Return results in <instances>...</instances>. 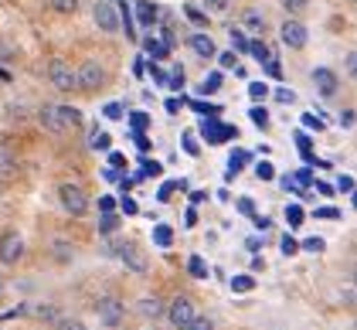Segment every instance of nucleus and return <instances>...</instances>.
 <instances>
[{
  "mask_svg": "<svg viewBox=\"0 0 357 330\" xmlns=\"http://www.w3.org/2000/svg\"><path fill=\"white\" fill-rule=\"evenodd\" d=\"M153 242H157V246H170V242H174V232H170L167 225H157V228H153Z\"/></svg>",
  "mask_w": 357,
  "mask_h": 330,
  "instance_id": "obj_22",
  "label": "nucleus"
},
{
  "mask_svg": "<svg viewBox=\"0 0 357 330\" xmlns=\"http://www.w3.org/2000/svg\"><path fill=\"white\" fill-rule=\"evenodd\" d=\"M123 303L116 300V297H102V300L96 303V317L106 324V327H119V320H123Z\"/></svg>",
  "mask_w": 357,
  "mask_h": 330,
  "instance_id": "obj_6",
  "label": "nucleus"
},
{
  "mask_svg": "<svg viewBox=\"0 0 357 330\" xmlns=\"http://www.w3.org/2000/svg\"><path fill=\"white\" fill-rule=\"evenodd\" d=\"M0 293H3V279H0Z\"/></svg>",
  "mask_w": 357,
  "mask_h": 330,
  "instance_id": "obj_61",
  "label": "nucleus"
},
{
  "mask_svg": "<svg viewBox=\"0 0 357 330\" xmlns=\"http://www.w3.org/2000/svg\"><path fill=\"white\" fill-rule=\"evenodd\" d=\"M92 17H96L99 31H106V34L119 31V10H116V3H112V0H99V3H96V10H92Z\"/></svg>",
  "mask_w": 357,
  "mask_h": 330,
  "instance_id": "obj_5",
  "label": "nucleus"
},
{
  "mask_svg": "<svg viewBox=\"0 0 357 330\" xmlns=\"http://www.w3.org/2000/svg\"><path fill=\"white\" fill-rule=\"evenodd\" d=\"M194 110H197V112H218L215 106H204V103H194Z\"/></svg>",
  "mask_w": 357,
  "mask_h": 330,
  "instance_id": "obj_60",
  "label": "nucleus"
},
{
  "mask_svg": "<svg viewBox=\"0 0 357 330\" xmlns=\"http://www.w3.org/2000/svg\"><path fill=\"white\" fill-rule=\"evenodd\" d=\"M252 123H255L259 130H266V126H269V112L262 110V106H255V110H252Z\"/></svg>",
  "mask_w": 357,
  "mask_h": 330,
  "instance_id": "obj_31",
  "label": "nucleus"
},
{
  "mask_svg": "<svg viewBox=\"0 0 357 330\" xmlns=\"http://www.w3.org/2000/svg\"><path fill=\"white\" fill-rule=\"evenodd\" d=\"M58 197H61V208L68 211V215H85V208H89V194L79 188V184H72V181H65L61 188H58Z\"/></svg>",
  "mask_w": 357,
  "mask_h": 330,
  "instance_id": "obj_1",
  "label": "nucleus"
},
{
  "mask_svg": "<svg viewBox=\"0 0 357 330\" xmlns=\"http://www.w3.org/2000/svg\"><path fill=\"white\" fill-rule=\"evenodd\" d=\"M221 68H238V58H235V52H225V55H221Z\"/></svg>",
  "mask_w": 357,
  "mask_h": 330,
  "instance_id": "obj_49",
  "label": "nucleus"
},
{
  "mask_svg": "<svg viewBox=\"0 0 357 330\" xmlns=\"http://www.w3.org/2000/svg\"><path fill=\"white\" fill-rule=\"evenodd\" d=\"M337 188H340L344 194H351L354 191V177H340V181H337Z\"/></svg>",
  "mask_w": 357,
  "mask_h": 330,
  "instance_id": "obj_52",
  "label": "nucleus"
},
{
  "mask_svg": "<svg viewBox=\"0 0 357 330\" xmlns=\"http://www.w3.org/2000/svg\"><path fill=\"white\" fill-rule=\"evenodd\" d=\"M279 34H282V45H286V48H306V38H310L300 21H286Z\"/></svg>",
  "mask_w": 357,
  "mask_h": 330,
  "instance_id": "obj_8",
  "label": "nucleus"
},
{
  "mask_svg": "<svg viewBox=\"0 0 357 330\" xmlns=\"http://www.w3.org/2000/svg\"><path fill=\"white\" fill-rule=\"evenodd\" d=\"M167 85L170 89H184V68H174V75L167 79Z\"/></svg>",
  "mask_w": 357,
  "mask_h": 330,
  "instance_id": "obj_42",
  "label": "nucleus"
},
{
  "mask_svg": "<svg viewBox=\"0 0 357 330\" xmlns=\"http://www.w3.org/2000/svg\"><path fill=\"white\" fill-rule=\"evenodd\" d=\"M275 99L289 106V103H296V92H293V89H275Z\"/></svg>",
  "mask_w": 357,
  "mask_h": 330,
  "instance_id": "obj_40",
  "label": "nucleus"
},
{
  "mask_svg": "<svg viewBox=\"0 0 357 330\" xmlns=\"http://www.w3.org/2000/svg\"><path fill=\"white\" fill-rule=\"evenodd\" d=\"M266 68H269V75H273V79H282V68H279V61H275V58H269V65H266Z\"/></svg>",
  "mask_w": 357,
  "mask_h": 330,
  "instance_id": "obj_55",
  "label": "nucleus"
},
{
  "mask_svg": "<svg viewBox=\"0 0 357 330\" xmlns=\"http://www.w3.org/2000/svg\"><path fill=\"white\" fill-rule=\"evenodd\" d=\"M188 45L194 48V55L197 58H215V52H218V48H215V41H211L208 34H194Z\"/></svg>",
  "mask_w": 357,
  "mask_h": 330,
  "instance_id": "obj_12",
  "label": "nucleus"
},
{
  "mask_svg": "<svg viewBox=\"0 0 357 330\" xmlns=\"http://www.w3.org/2000/svg\"><path fill=\"white\" fill-rule=\"evenodd\" d=\"M245 164H248V153H245V150H235V153L228 157V170H231L228 177H235V174H238V170H242Z\"/></svg>",
  "mask_w": 357,
  "mask_h": 330,
  "instance_id": "obj_18",
  "label": "nucleus"
},
{
  "mask_svg": "<svg viewBox=\"0 0 357 330\" xmlns=\"http://www.w3.org/2000/svg\"><path fill=\"white\" fill-rule=\"evenodd\" d=\"M255 177H259V181H273V177H275L273 164H269V160H262V164H255Z\"/></svg>",
  "mask_w": 357,
  "mask_h": 330,
  "instance_id": "obj_28",
  "label": "nucleus"
},
{
  "mask_svg": "<svg viewBox=\"0 0 357 330\" xmlns=\"http://www.w3.org/2000/svg\"><path fill=\"white\" fill-rule=\"evenodd\" d=\"M41 123H45V130H52V133H61V123H58L55 106H45V110H41Z\"/></svg>",
  "mask_w": 357,
  "mask_h": 330,
  "instance_id": "obj_16",
  "label": "nucleus"
},
{
  "mask_svg": "<svg viewBox=\"0 0 357 330\" xmlns=\"http://www.w3.org/2000/svg\"><path fill=\"white\" fill-rule=\"evenodd\" d=\"M48 79H52V85H55V89H61V92H72V89H79L75 68H72L68 61H61V58L48 61Z\"/></svg>",
  "mask_w": 357,
  "mask_h": 330,
  "instance_id": "obj_2",
  "label": "nucleus"
},
{
  "mask_svg": "<svg viewBox=\"0 0 357 330\" xmlns=\"http://www.w3.org/2000/svg\"><path fill=\"white\" fill-rule=\"evenodd\" d=\"M167 317H170V324H174L177 330H184L194 317H197V310H194V303L188 300V297H177V300L167 306Z\"/></svg>",
  "mask_w": 357,
  "mask_h": 330,
  "instance_id": "obj_3",
  "label": "nucleus"
},
{
  "mask_svg": "<svg viewBox=\"0 0 357 330\" xmlns=\"http://www.w3.org/2000/svg\"><path fill=\"white\" fill-rule=\"evenodd\" d=\"M119 259L133 269V273H146V255L137 246H119Z\"/></svg>",
  "mask_w": 357,
  "mask_h": 330,
  "instance_id": "obj_9",
  "label": "nucleus"
},
{
  "mask_svg": "<svg viewBox=\"0 0 357 330\" xmlns=\"http://www.w3.org/2000/svg\"><path fill=\"white\" fill-rule=\"evenodd\" d=\"M102 112H106V119H119V116H123V106H119V103H109Z\"/></svg>",
  "mask_w": 357,
  "mask_h": 330,
  "instance_id": "obj_50",
  "label": "nucleus"
},
{
  "mask_svg": "<svg viewBox=\"0 0 357 330\" xmlns=\"http://www.w3.org/2000/svg\"><path fill=\"white\" fill-rule=\"evenodd\" d=\"M238 211H242V215H252V218H255V204H252V197H238Z\"/></svg>",
  "mask_w": 357,
  "mask_h": 330,
  "instance_id": "obj_47",
  "label": "nucleus"
},
{
  "mask_svg": "<svg viewBox=\"0 0 357 330\" xmlns=\"http://www.w3.org/2000/svg\"><path fill=\"white\" fill-rule=\"evenodd\" d=\"M112 208H116V201H112V197H99V211H102V215H109Z\"/></svg>",
  "mask_w": 357,
  "mask_h": 330,
  "instance_id": "obj_53",
  "label": "nucleus"
},
{
  "mask_svg": "<svg viewBox=\"0 0 357 330\" xmlns=\"http://www.w3.org/2000/svg\"><path fill=\"white\" fill-rule=\"evenodd\" d=\"M150 75H153V82H160V85L167 82V75L160 72V68H157V65H150Z\"/></svg>",
  "mask_w": 357,
  "mask_h": 330,
  "instance_id": "obj_57",
  "label": "nucleus"
},
{
  "mask_svg": "<svg viewBox=\"0 0 357 330\" xmlns=\"http://www.w3.org/2000/svg\"><path fill=\"white\" fill-rule=\"evenodd\" d=\"M286 221H289L293 228L300 225V221H303V208H300V204H289V208H286Z\"/></svg>",
  "mask_w": 357,
  "mask_h": 330,
  "instance_id": "obj_34",
  "label": "nucleus"
},
{
  "mask_svg": "<svg viewBox=\"0 0 357 330\" xmlns=\"http://www.w3.org/2000/svg\"><path fill=\"white\" fill-rule=\"evenodd\" d=\"M188 269H191L194 279H208V266H204L201 255H191V259H188Z\"/></svg>",
  "mask_w": 357,
  "mask_h": 330,
  "instance_id": "obj_19",
  "label": "nucleus"
},
{
  "mask_svg": "<svg viewBox=\"0 0 357 330\" xmlns=\"http://www.w3.org/2000/svg\"><path fill=\"white\" fill-rule=\"evenodd\" d=\"M116 228H119V218H116V215H102V221H99V232H102V235H112V232H116Z\"/></svg>",
  "mask_w": 357,
  "mask_h": 330,
  "instance_id": "obj_25",
  "label": "nucleus"
},
{
  "mask_svg": "<svg viewBox=\"0 0 357 330\" xmlns=\"http://www.w3.org/2000/svg\"><path fill=\"white\" fill-rule=\"evenodd\" d=\"M130 123H133L137 130H146V126H150V116H146V112H133V116H130Z\"/></svg>",
  "mask_w": 357,
  "mask_h": 330,
  "instance_id": "obj_43",
  "label": "nucleus"
},
{
  "mask_svg": "<svg viewBox=\"0 0 357 330\" xmlns=\"http://www.w3.org/2000/svg\"><path fill=\"white\" fill-rule=\"evenodd\" d=\"M137 310H139V317H146V320H157V317L164 313V303L157 300V297H143V300L137 303Z\"/></svg>",
  "mask_w": 357,
  "mask_h": 330,
  "instance_id": "obj_14",
  "label": "nucleus"
},
{
  "mask_svg": "<svg viewBox=\"0 0 357 330\" xmlns=\"http://www.w3.org/2000/svg\"><path fill=\"white\" fill-rule=\"evenodd\" d=\"M303 123H306L310 130H324V119H320V116H313V112H306V116H303Z\"/></svg>",
  "mask_w": 357,
  "mask_h": 330,
  "instance_id": "obj_46",
  "label": "nucleus"
},
{
  "mask_svg": "<svg viewBox=\"0 0 357 330\" xmlns=\"http://www.w3.org/2000/svg\"><path fill=\"white\" fill-rule=\"evenodd\" d=\"M123 211H126V215H137V211H139L137 201H133V197H123Z\"/></svg>",
  "mask_w": 357,
  "mask_h": 330,
  "instance_id": "obj_54",
  "label": "nucleus"
},
{
  "mask_svg": "<svg viewBox=\"0 0 357 330\" xmlns=\"http://www.w3.org/2000/svg\"><path fill=\"white\" fill-rule=\"evenodd\" d=\"M221 89V72H211L204 82H201V92H218Z\"/></svg>",
  "mask_w": 357,
  "mask_h": 330,
  "instance_id": "obj_27",
  "label": "nucleus"
},
{
  "mask_svg": "<svg viewBox=\"0 0 357 330\" xmlns=\"http://www.w3.org/2000/svg\"><path fill=\"white\" fill-rule=\"evenodd\" d=\"M313 82H317V89H320V96H327V99L337 92V85H340L330 68H313Z\"/></svg>",
  "mask_w": 357,
  "mask_h": 330,
  "instance_id": "obj_10",
  "label": "nucleus"
},
{
  "mask_svg": "<svg viewBox=\"0 0 357 330\" xmlns=\"http://www.w3.org/2000/svg\"><path fill=\"white\" fill-rule=\"evenodd\" d=\"M48 7L58 14H75L79 10V0H48Z\"/></svg>",
  "mask_w": 357,
  "mask_h": 330,
  "instance_id": "obj_20",
  "label": "nucleus"
},
{
  "mask_svg": "<svg viewBox=\"0 0 357 330\" xmlns=\"http://www.w3.org/2000/svg\"><path fill=\"white\" fill-rule=\"evenodd\" d=\"M231 45H235V52H248L245 34H242V31H235V28H231Z\"/></svg>",
  "mask_w": 357,
  "mask_h": 330,
  "instance_id": "obj_38",
  "label": "nucleus"
},
{
  "mask_svg": "<svg viewBox=\"0 0 357 330\" xmlns=\"http://www.w3.org/2000/svg\"><path fill=\"white\" fill-rule=\"evenodd\" d=\"M204 7H208V10H215V14H221V10L228 7V0H204Z\"/></svg>",
  "mask_w": 357,
  "mask_h": 330,
  "instance_id": "obj_51",
  "label": "nucleus"
},
{
  "mask_svg": "<svg viewBox=\"0 0 357 330\" xmlns=\"http://www.w3.org/2000/svg\"><path fill=\"white\" fill-rule=\"evenodd\" d=\"M248 96H252V99H266V96H269V89H266V82H252L248 85Z\"/></svg>",
  "mask_w": 357,
  "mask_h": 330,
  "instance_id": "obj_39",
  "label": "nucleus"
},
{
  "mask_svg": "<svg viewBox=\"0 0 357 330\" xmlns=\"http://www.w3.org/2000/svg\"><path fill=\"white\" fill-rule=\"evenodd\" d=\"M89 147H92V150H109V133H102V130H92Z\"/></svg>",
  "mask_w": 357,
  "mask_h": 330,
  "instance_id": "obj_21",
  "label": "nucleus"
},
{
  "mask_svg": "<svg viewBox=\"0 0 357 330\" xmlns=\"http://www.w3.org/2000/svg\"><path fill=\"white\" fill-rule=\"evenodd\" d=\"M340 123H344V126H354V112H351V110L340 112Z\"/></svg>",
  "mask_w": 357,
  "mask_h": 330,
  "instance_id": "obj_58",
  "label": "nucleus"
},
{
  "mask_svg": "<svg viewBox=\"0 0 357 330\" xmlns=\"http://www.w3.org/2000/svg\"><path fill=\"white\" fill-rule=\"evenodd\" d=\"M317 218H340V211H337V208H320Z\"/></svg>",
  "mask_w": 357,
  "mask_h": 330,
  "instance_id": "obj_56",
  "label": "nucleus"
},
{
  "mask_svg": "<svg viewBox=\"0 0 357 330\" xmlns=\"http://www.w3.org/2000/svg\"><path fill=\"white\" fill-rule=\"evenodd\" d=\"M248 52L259 58V61H269V48H266V41H252V45H248Z\"/></svg>",
  "mask_w": 357,
  "mask_h": 330,
  "instance_id": "obj_30",
  "label": "nucleus"
},
{
  "mask_svg": "<svg viewBox=\"0 0 357 330\" xmlns=\"http://www.w3.org/2000/svg\"><path fill=\"white\" fill-rule=\"evenodd\" d=\"M137 17H139V24L153 28V24H157V7H153L150 0H139L137 3Z\"/></svg>",
  "mask_w": 357,
  "mask_h": 330,
  "instance_id": "obj_15",
  "label": "nucleus"
},
{
  "mask_svg": "<svg viewBox=\"0 0 357 330\" xmlns=\"http://www.w3.org/2000/svg\"><path fill=\"white\" fill-rule=\"evenodd\" d=\"M293 184H296V188H300V184H313V174H310V170H296V174H293Z\"/></svg>",
  "mask_w": 357,
  "mask_h": 330,
  "instance_id": "obj_45",
  "label": "nucleus"
},
{
  "mask_svg": "<svg viewBox=\"0 0 357 330\" xmlns=\"http://www.w3.org/2000/svg\"><path fill=\"white\" fill-rule=\"evenodd\" d=\"M34 317H38V320H45V324H48V320H58L55 306H45V303H41V306L34 310Z\"/></svg>",
  "mask_w": 357,
  "mask_h": 330,
  "instance_id": "obj_33",
  "label": "nucleus"
},
{
  "mask_svg": "<svg viewBox=\"0 0 357 330\" xmlns=\"http://www.w3.org/2000/svg\"><path fill=\"white\" fill-rule=\"evenodd\" d=\"M347 72H351V75H354V72H357V55H354V52L347 55Z\"/></svg>",
  "mask_w": 357,
  "mask_h": 330,
  "instance_id": "obj_59",
  "label": "nucleus"
},
{
  "mask_svg": "<svg viewBox=\"0 0 357 330\" xmlns=\"http://www.w3.org/2000/svg\"><path fill=\"white\" fill-rule=\"evenodd\" d=\"M184 330H215V320H211V317H201V313H197V317H194V320H191V324H188Z\"/></svg>",
  "mask_w": 357,
  "mask_h": 330,
  "instance_id": "obj_26",
  "label": "nucleus"
},
{
  "mask_svg": "<svg viewBox=\"0 0 357 330\" xmlns=\"http://www.w3.org/2000/svg\"><path fill=\"white\" fill-rule=\"evenodd\" d=\"M55 112H58V123H61V133L65 130H75L82 123V112L72 110V106H55Z\"/></svg>",
  "mask_w": 357,
  "mask_h": 330,
  "instance_id": "obj_13",
  "label": "nucleus"
},
{
  "mask_svg": "<svg viewBox=\"0 0 357 330\" xmlns=\"http://www.w3.org/2000/svg\"><path fill=\"white\" fill-rule=\"evenodd\" d=\"M300 248H306V252H324V248H327V242H324L320 235H313V239H306Z\"/></svg>",
  "mask_w": 357,
  "mask_h": 330,
  "instance_id": "obj_35",
  "label": "nucleus"
},
{
  "mask_svg": "<svg viewBox=\"0 0 357 330\" xmlns=\"http://www.w3.org/2000/svg\"><path fill=\"white\" fill-rule=\"evenodd\" d=\"M188 17H191V24H197V28H204V24H208V17H204L197 7H188Z\"/></svg>",
  "mask_w": 357,
  "mask_h": 330,
  "instance_id": "obj_41",
  "label": "nucleus"
},
{
  "mask_svg": "<svg viewBox=\"0 0 357 330\" xmlns=\"http://www.w3.org/2000/svg\"><path fill=\"white\" fill-rule=\"evenodd\" d=\"M75 79H79V89H85V92H96L99 85L106 82V68H102L99 61H85L82 68L75 72Z\"/></svg>",
  "mask_w": 357,
  "mask_h": 330,
  "instance_id": "obj_4",
  "label": "nucleus"
},
{
  "mask_svg": "<svg viewBox=\"0 0 357 330\" xmlns=\"http://www.w3.org/2000/svg\"><path fill=\"white\" fill-rule=\"evenodd\" d=\"M21 255H24V239L17 232H3V239H0V259L7 266H14Z\"/></svg>",
  "mask_w": 357,
  "mask_h": 330,
  "instance_id": "obj_7",
  "label": "nucleus"
},
{
  "mask_svg": "<svg viewBox=\"0 0 357 330\" xmlns=\"http://www.w3.org/2000/svg\"><path fill=\"white\" fill-rule=\"evenodd\" d=\"M242 21H245V28H252V31H262V28H266V17H262L255 7H248L245 14H242Z\"/></svg>",
  "mask_w": 357,
  "mask_h": 330,
  "instance_id": "obj_17",
  "label": "nucleus"
},
{
  "mask_svg": "<svg viewBox=\"0 0 357 330\" xmlns=\"http://www.w3.org/2000/svg\"><path fill=\"white\" fill-rule=\"evenodd\" d=\"M58 330H89L82 324V320H75V317H61V320H58Z\"/></svg>",
  "mask_w": 357,
  "mask_h": 330,
  "instance_id": "obj_32",
  "label": "nucleus"
},
{
  "mask_svg": "<svg viewBox=\"0 0 357 330\" xmlns=\"http://www.w3.org/2000/svg\"><path fill=\"white\" fill-rule=\"evenodd\" d=\"M282 7H286L289 14H300L303 7H306V0H282Z\"/></svg>",
  "mask_w": 357,
  "mask_h": 330,
  "instance_id": "obj_48",
  "label": "nucleus"
},
{
  "mask_svg": "<svg viewBox=\"0 0 357 330\" xmlns=\"http://www.w3.org/2000/svg\"><path fill=\"white\" fill-rule=\"evenodd\" d=\"M252 286H255L252 276H235V279H231V290H235V293H248Z\"/></svg>",
  "mask_w": 357,
  "mask_h": 330,
  "instance_id": "obj_24",
  "label": "nucleus"
},
{
  "mask_svg": "<svg viewBox=\"0 0 357 330\" xmlns=\"http://www.w3.org/2000/svg\"><path fill=\"white\" fill-rule=\"evenodd\" d=\"M52 248H55V255H58V259H61V262H68V259L75 255V248H72V246H65V242H55V246H52Z\"/></svg>",
  "mask_w": 357,
  "mask_h": 330,
  "instance_id": "obj_36",
  "label": "nucleus"
},
{
  "mask_svg": "<svg viewBox=\"0 0 357 330\" xmlns=\"http://www.w3.org/2000/svg\"><path fill=\"white\" fill-rule=\"evenodd\" d=\"M146 52H150L153 58H167V52H170V48H167L164 41H153V38H150V41H146Z\"/></svg>",
  "mask_w": 357,
  "mask_h": 330,
  "instance_id": "obj_29",
  "label": "nucleus"
},
{
  "mask_svg": "<svg viewBox=\"0 0 357 330\" xmlns=\"http://www.w3.org/2000/svg\"><path fill=\"white\" fill-rule=\"evenodd\" d=\"M14 170V157L7 150V143H0V174H10Z\"/></svg>",
  "mask_w": 357,
  "mask_h": 330,
  "instance_id": "obj_23",
  "label": "nucleus"
},
{
  "mask_svg": "<svg viewBox=\"0 0 357 330\" xmlns=\"http://www.w3.org/2000/svg\"><path fill=\"white\" fill-rule=\"evenodd\" d=\"M184 150H188L191 157H197V153H201V147H197V140H194L191 133H184Z\"/></svg>",
  "mask_w": 357,
  "mask_h": 330,
  "instance_id": "obj_44",
  "label": "nucleus"
},
{
  "mask_svg": "<svg viewBox=\"0 0 357 330\" xmlns=\"http://www.w3.org/2000/svg\"><path fill=\"white\" fill-rule=\"evenodd\" d=\"M204 140L208 143H221V140H231L235 137V126H221V123H204Z\"/></svg>",
  "mask_w": 357,
  "mask_h": 330,
  "instance_id": "obj_11",
  "label": "nucleus"
},
{
  "mask_svg": "<svg viewBox=\"0 0 357 330\" xmlns=\"http://www.w3.org/2000/svg\"><path fill=\"white\" fill-rule=\"evenodd\" d=\"M279 248H282V255H296V252H300V242H296V239H289V235H286V239H282V242H279Z\"/></svg>",
  "mask_w": 357,
  "mask_h": 330,
  "instance_id": "obj_37",
  "label": "nucleus"
}]
</instances>
